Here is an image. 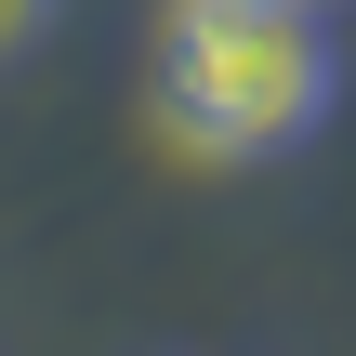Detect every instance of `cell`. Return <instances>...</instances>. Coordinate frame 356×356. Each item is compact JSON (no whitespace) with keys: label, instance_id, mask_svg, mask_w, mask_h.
Wrapping results in <instances>:
<instances>
[{"label":"cell","instance_id":"cell-3","mask_svg":"<svg viewBox=\"0 0 356 356\" xmlns=\"http://www.w3.org/2000/svg\"><path fill=\"white\" fill-rule=\"evenodd\" d=\"M291 13H343V0H291Z\"/></svg>","mask_w":356,"mask_h":356},{"label":"cell","instance_id":"cell-2","mask_svg":"<svg viewBox=\"0 0 356 356\" xmlns=\"http://www.w3.org/2000/svg\"><path fill=\"white\" fill-rule=\"evenodd\" d=\"M26 26H40V0H0V53H13V40H26Z\"/></svg>","mask_w":356,"mask_h":356},{"label":"cell","instance_id":"cell-1","mask_svg":"<svg viewBox=\"0 0 356 356\" xmlns=\"http://www.w3.org/2000/svg\"><path fill=\"white\" fill-rule=\"evenodd\" d=\"M330 106V40L291 0H172L159 26V119L211 159H264Z\"/></svg>","mask_w":356,"mask_h":356}]
</instances>
